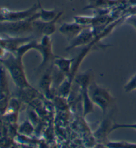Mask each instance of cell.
Wrapping results in <instances>:
<instances>
[{"instance_id":"cell-1","label":"cell","mask_w":136,"mask_h":148,"mask_svg":"<svg viewBox=\"0 0 136 148\" xmlns=\"http://www.w3.org/2000/svg\"><path fill=\"white\" fill-rule=\"evenodd\" d=\"M22 59L23 58L8 52L4 57L0 58V62L8 70L13 81L19 88L32 87L27 78Z\"/></svg>"},{"instance_id":"cell-2","label":"cell","mask_w":136,"mask_h":148,"mask_svg":"<svg viewBox=\"0 0 136 148\" xmlns=\"http://www.w3.org/2000/svg\"><path fill=\"white\" fill-rule=\"evenodd\" d=\"M88 91L93 104L98 106L102 111V113L105 114L114 101L110 92L94 81L90 82L89 84Z\"/></svg>"},{"instance_id":"cell-3","label":"cell","mask_w":136,"mask_h":148,"mask_svg":"<svg viewBox=\"0 0 136 148\" xmlns=\"http://www.w3.org/2000/svg\"><path fill=\"white\" fill-rule=\"evenodd\" d=\"M38 19H39V12L33 17L23 21L0 22V33L11 35H18L31 32L34 31L33 22Z\"/></svg>"},{"instance_id":"cell-4","label":"cell","mask_w":136,"mask_h":148,"mask_svg":"<svg viewBox=\"0 0 136 148\" xmlns=\"http://www.w3.org/2000/svg\"><path fill=\"white\" fill-rule=\"evenodd\" d=\"M75 81L79 85L81 89L82 101H83V116L85 117L88 114L94 112V104L89 95L88 87L91 82L90 72L80 74L75 77Z\"/></svg>"},{"instance_id":"cell-5","label":"cell","mask_w":136,"mask_h":148,"mask_svg":"<svg viewBox=\"0 0 136 148\" xmlns=\"http://www.w3.org/2000/svg\"><path fill=\"white\" fill-rule=\"evenodd\" d=\"M39 11L37 3L23 11H11L5 8H0V22L19 21L33 17Z\"/></svg>"},{"instance_id":"cell-6","label":"cell","mask_w":136,"mask_h":148,"mask_svg":"<svg viewBox=\"0 0 136 148\" xmlns=\"http://www.w3.org/2000/svg\"><path fill=\"white\" fill-rule=\"evenodd\" d=\"M35 50L38 51L42 57V62L40 64L39 69L44 66L49 62L50 60H53L56 57L53 52V45L51 36L43 35L41 41L37 42Z\"/></svg>"},{"instance_id":"cell-7","label":"cell","mask_w":136,"mask_h":148,"mask_svg":"<svg viewBox=\"0 0 136 148\" xmlns=\"http://www.w3.org/2000/svg\"><path fill=\"white\" fill-rule=\"evenodd\" d=\"M96 37V35H95L94 31L90 28V27H86L79 35L71 39L70 45L66 49L67 51H70L71 49L78 47L88 45L94 40Z\"/></svg>"},{"instance_id":"cell-8","label":"cell","mask_w":136,"mask_h":148,"mask_svg":"<svg viewBox=\"0 0 136 148\" xmlns=\"http://www.w3.org/2000/svg\"><path fill=\"white\" fill-rule=\"evenodd\" d=\"M62 15V12H59V14L54 19L51 20L50 21H43L41 20L36 19L33 22V25L34 30H37L43 35L51 36L55 33L57 29L56 27V23Z\"/></svg>"},{"instance_id":"cell-9","label":"cell","mask_w":136,"mask_h":148,"mask_svg":"<svg viewBox=\"0 0 136 148\" xmlns=\"http://www.w3.org/2000/svg\"><path fill=\"white\" fill-rule=\"evenodd\" d=\"M86 27L88 26L83 25L76 21L73 23H64L61 26L59 31L62 35L71 40L79 35Z\"/></svg>"},{"instance_id":"cell-10","label":"cell","mask_w":136,"mask_h":148,"mask_svg":"<svg viewBox=\"0 0 136 148\" xmlns=\"http://www.w3.org/2000/svg\"><path fill=\"white\" fill-rule=\"evenodd\" d=\"M74 59H67L61 57H56L53 59V64L59 69V71L66 77L70 76Z\"/></svg>"},{"instance_id":"cell-11","label":"cell","mask_w":136,"mask_h":148,"mask_svg":"<svg viewBox=\"0 0 136 148\" xmlns=\"http://www.w3.org/2000/svg\"><path fill=\"white\" fill-rule=\"evenodd\" d=\"M53 75L51 69L49 70L46 71L44 73L43 77H41L39 82V87L43 93L44 94L47 98H51L52 96V90H51V87L53 84Z\"/></svg>"},{"instance_id":"cell-12","label":"cell","mask_w":136,"mask_h":148,"mask_svg":"<svg viewBox=\"0 0 136 148\" xmlns=\"http://www.w3.org/2000/svg\"><path fill=\"white\" fill-rule=\"evenodd\" d=\"M9 96L10 90L5 68L0 62V100H9Z\"/></svg>"},{"instance_id":"cell-13","label":"cell","mask_w":136,"mask_h":148,"mask_svg":"<svg viewBox=\"0 0 136 148\" xmlns=\"http://www.w3.org/2000/svg\"><path fill=\"white\" fill-rule=\"evenodd\" d=\"M37 5L39 7V19L43 21H50L51 20L54 19L57 17V15L59 14V12H57L55 10H44L41 5V0H37Z\"/></svg>"},{"instance_id":"cell-14","label":"cell","mask_w":136,"mask_h":148,"mask_svg":"<svg viewBox=\"0 0 136 148\" xmlns=\"http://www.w3.org/2000/svg\"><path fill=\"white\" fill-rule=\"evenodd\" d=\"M120 0H89V4L86 8H98L107 5H113L119 3Z\"/></svg>"},{"instance_id":"cell-15","label":"cell","mask_w":136,"mask_h":148,"mask_svg":"<svg viewBox=\"0 0 136 148\" xmlns=\"http://www.w3.org/2000/svg\"><path fill=\"white\" fill-rule=\"evenodd\" d=\"M105 147L111 148H136V143L126 141H108L105 143Z\"/></svg>"},{"instance_id":"cell-16","label":"cell","mask_w":136,"mask_h":148,"mask_svg":"<svg viewBox=\"0 0 136 148\" xmlns=\"http://www.w3.org/2000/svg\"><path fill=\"white\" fill-rule=\"evenodd\" d=\"M108 122H109L108 120H106L104 122H103L100 128L98 130L97 132L95 133V136L98 139H100L101 140H104V138L106 137V134L110 133L111 125H109Z\"/></svg>"},{"instance_id":"cell-17","label":"cell","mask_w":136,"mask_h":148,"mask_svg":"<svg viewBox=\"0 0 136 148\" xmlns=\"http://www.w3.org/2000/svg\"><path fill=\"white\" fill-rule=\"evenodd\" d=\"M120 129H130L136 130V123L135 124H119V123L114 122L111 125L110 133L113 131Z\"/></svg>"},{"instance_id":"cell-18","label":"cell","mask_w":136,"mask_h":148,"mask_svg":"<svg viewBox=\"0 0 136 148\" xmlns=\"http://www.w3.org/2000/svg\"><path fill=\"white\" fill-rule=\"evenodd\" d=\"M33 131V127L31 123L29 121H25L23 124L20 125L19 128V132L20 134H24L25 136H29V134H32Z\"/></svg>"},{"instance_id":"cell-19","label":"cell","mask_w":136,"mask_h":148,"mask_svg":"<svg viewBox=\"0 0 136 148\" xmlns=\"http://www.w3.org/2000/svg\"><path fill=\"white\" fill-rule=\"evenodd\" d=\"M124 90L125 92L129 93L136 90V74L133 76L128 82L124 85Z\"/></svg>"},{"instance_id":"cell-20","label":"cell","mask_w":136,"mask_h":148,"mask_svg":"<svg viewBox=\"0 0 136 148\" xmlns=\"http://www.w3.org/2000/svg\"><path fill=\"white\" fill-rule=\"evenodd\" d=\"M129 23L133 25L134 27L136 29V17H131L130 19H129Z\"/></svg>"},{"instance_id":"cell-21","label":"cell","mask_w":136,"mask_h":148,"mask_svg":"<svg viewBox=\"0 0 136 148\" xmlns=\"http://www.w3.org/2000/svg\"><path fill=\"white\" fill-rule=\"evenodd\" d=\"M69 1H73V0H69Z\"/></svg>"}]
</instances>
